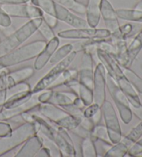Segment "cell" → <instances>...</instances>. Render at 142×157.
<instances>
[{"instance_id": "13", "label": "cell", "mask_w": 142, "mask_h": 157, "mask_svg": "<svg viewBox=\"0 0 142 157\" xmlns=\"http://www.w3.org/2000/svg\"><path fill=\"white\" fill-rule=\"evenodd\" d=\"M38 94L39 93H33V95L28 101L17 107L11 108V109L2 108L0 110V121H9L12 118L20 116L23 113L29 112L34 109H37L38 107L41 104L38 100Z\"/></svg>"}, {"instance_id": "28", "label": "cell", "mask_w": 142, "mask_h": 157, "mask_svg": "<svg viewBox=\"0 0 142 157\" xmlns=\"http://www.w3.org/2000/svg\"><path fill=\"white\" fill-rule=\"evenodd\" d=\"M81 156L83 157H97V152L94 140L91 137L83 138L81 144Z\"/></svg>"}, {"instance_id": "6", "label": "cell", "mask_w": 142, "mask_h": 157, "mask_svg": "<svg viewBox=\"0 0 142 157\" xmlns=\"http://www.w3.org/2000/svg\"><path fill=\"white\" fill-rule=\"evenodd\" d=\"M37 110L44 118L67 131H72L80 124L78 119L69 114L59 106L42 103L40 105Z\"/></svg>"}, {"instance_id": "8", "label": "cell", "mask_w": 142, "mask_h": 157, "mask_svg": "<svg viewBox=\"0 0 142 157\" xmlns=\"http://www.w3.org/2000/svg\"><path fill=\"white\" fill-rule=\"evenodd\" d=\"M76 56H77V52L73 50L62 61L56 64L55 66L45 75V76H43L38 81L34 89H31L33 93H39L49 88L50 86L58 79L63 71L68 69V67L76 58Z\"/></svg>"}, {"instance_id": "38", "label": "cell", "mask_w": 142, "mask_h": 157, "mask_svg": "<svg viewBox=\"0 0 142 157\" xmlns=\"http://www.w3.org/2000/svg\"><path fill=\"white\" fill-rule=\"evenodd\" d=\"M37 31L40 33L45 41L47 42L52 40L53 37H56L55 33H54L53 29L50 27L48 24H46L42 20V22L40 24L39 28L37 29Z\"/></svg>"}, {"instance_id": "32", "label": "cell", "mask_w": 142, "mask_h": 157, "mask_svg": "<svg viewBox=\"0 0 142 157\" xmlns=\"http://www.w3.org/2000/svg\"><path fill=\"white\" fill-rule=\"evenodd\" d=\"M142 136V121H141L137 125L132 129L129 133L125 136L124 139H121V141L124 143L128 147H130L134 143L139 140Z\"/></svg>"}, {"instance_id": "52", "label": "cell", "mask_w": 142, "mask_h": 157, "mask_svg": "<svg viewBox=\"0 0 142 157\" xmlns=\"http://www.w3.org/2000/svg\"><path fill=\"white\" fill-rule=\"evenodd\" d=\"M30 0H0V5L29 3Z\"/></svg>"}, {"instance_id": "50", "label": "cell", "mask_w": 142, "mask_h": 157, "mask_svg": "<svg viewBox=\"0 0 142 157\" xmlns=\"http://www.w3.org/2000/svg\"><path fill=\"white\" fill-rule=\"evenodd\" d=\"M51 155V151L49 149L47 148L45 146H42L40 148V150L37 151V153L35 155V157H50Z\"/></svg>"}, {"instance_id": "42", "label": "cell", "mask_w": 142, "mask_h": 157, "mask_svg": "<svg viewBox=\"0 0 142 157\" xmlns=\"http://www.w3.org/2000/svg\"><path fill=\"white\" fill-rule=\"evenodd\" d=\"M30 90H31V89L29 84L26 82H22L18 83L17 85L13 86L12 87L8 89V94L9 93L10 96L12 95V94L18 93V92L30 91Z\"/></svg>"}, {"instance_id": "37", "label": "cell", "mask_w": 142, "mask_h": 157, "mask_svg": "<svg viewBox=\"0 0 142 157\" xmlns=\"http://www.w3.org/2000/svg\"><path fill=\"white\" fill-rule=\"evenodd\" d=\"M91 138L92 139H99L105 142L112 143L109 139L107 129L103 124H95L91 131Z\"/></svg>"}, {"instance_id": "2", "label": "cell", "mask_w": 142, "mask_h": 157, "mask_svg": "<svg viewBox=\"0 0 142 157\" xmlns=\"http://www.w3.org/2000/svg\"><path fill=\"white\" fill-rule=\"evenodd\" d=\"M96 54L101 63L103 64L107 74L115 81L117 85L125 94L130 106L139 107L141 105L137 92L125 77L121 67L112 55L98 48Z\"/></svg>"}, {"instance_id": "11", "label": "cell", "mask_w": 142, "mask_h": 157, "mask_svg": "<svg viewBox=\"0 0 142 157\" xmlns=\"http://www.w3.org/2000/svg\"><path fill=\"white\" fill-rule=\"evenodd\" d=\"M10 17L27 18L29 20L42 17L43 11L39 8L28 3L0 5Z\"/></svg>"}, {"instance_id": "46", "label": "cell", "mask_w": 142, "mask_h": 157, "mask_svg": "<svg viewBox=\"0 0 142 157\" xmlns=\"http://www.w3.org/2000/svg\"><path fill=\"white\" fill-rule=\"evenodd\" d=\"M42 18L43 21L52 29L56 28V26L58 25V20L55 17V16H53L52 15L48 14V13H43Z\"/></svg>"}, {"instance_id": "45", "label": "cell", "mask_w": 142, "mask_h": 157, "mask_svg": "<svg viewBox=\"0 0 142 157\" xmlns=\"http://www.w3.org/2000/svg\"><path fill=\"white\" fill-rule=\"evenodd\" d=\"M100 109H101V107L99 105L93 102V103H92L91 105L87 106L85 109L83 110V115L85 117L88 118L90 119Z\"/></svg>"}, {"instance_id": "49", "label": "cell", "mask_w": 142, "mask_h": 157, "mask_svg": "<svg viewBox=\"0 0 142 157\" xmlns=\"http://www.w3.org/2000/svg\"><path fill=\"white\" fill-rule=\"evenodd\" d=\"M11 131L12 128L9 123L3 121H0V138L7 136Z\"/></svg>"}, {"instance_id": "33", "label": "cell", "mask_w": 142, "mask_h": 157, "mask_svg": "<svg viewBox=\"0 0 142 157\" xmlns=\"http://www.w3.org/2000/svg\"><path fill=\"white\" fill-rule=\"evenodd\" d=\"M78 71L74 69H67L63 73L60 75V77L57 79L55 82H54L52 85L50 86L49 89H53L56 88L57 86H59L62 85L67 82L68 80L71 79H73V78H78Z\"/></svg>"}, {"instance_id": "56", "label": "cell", "mask_w": 142, "mask_h": 157, "mask_svg": "<svg viewBox=\"0 0 142 157\" xmlns=\"http://www.w3.org/2000/svg\"><path fill=\"white\" fill-rule=\"evenodd\" d=\"M136 157H142V152H141L140 154H139L137 156H136Z\"/></svg>"}, {"instance_id": "34", "label": "cell", "mask_w": 142, "mask_h": 157, "mask_svg": "<svg viewBox=\"0 0 142 157\" xmlns=\"http://www.w3.org/2000/svg\"><path fill=\"white\" fill-rule=\"evenodd\" d=\"M78 79L79 82L86 86L87 87L93 90L94 84V70L93 69H82L78 71Z\"/></svg>"}, {"instance_id": "26", "label": "cell", "mask_w": 142, "mask_h": 157, "mask_svg": "<svg viewBox=\"0 0 142 157\" xmlns=\"http://www.w3.org/2000/svg\"><path fill=\"white\" fill-rule=\"evenodd\" d=\"M134 26L132 24L127 23L120 26L116 31L111 33L110 39L111 42L116 41L118 40H127L128 37L131 36L133 32Z\"/></svg>"}, {"instance_id": "43", "label": "cell", "mask_w": 142, "mask_h": 157, "mask_svg": "<svg viewBox=\"0 0 142 157\" xmlns=\"http://www.w3.org/2000/svg\"><path fill=\"white\" fill-rule=\"evenodd\" d=\"M141 152H142V139L140 138L129 147L127 154L130 156H136Z\"/></svg>"}, {"instance_id": "35", "label": "cell", "mask_w": 142, "mask_h": 157, "mask_svg": "<svg viewBox=\"0 0 142 157\" xmlns=\"http://www.w3.org/2000/svg\"><path fill=\"white\" fill-rule=\"evenodd\" d=\"M77 94L79 98L83 101L85 107L94 102V94L92 89L87 87L80 82H79Z\"/></svg>"}, {"instance_id": "14", "label": "cell", "mask_w": 142, "mask_h": 157, "mask_svg": "<svg viewBox=\"0 0 142 157\" xmlns=\"http://www.w3.org/2000/svg\"><path fill=\"white\" fill-rule=\"evenodd\" d=\"M56 17L74 29L89 27L86 20L78 17L70 10L56 3Z\"/></svg>"}, {"instance_id": "3", "label": "cell", "mask_w": 142, "mask_h": 157, "mask_svg": "<svg viewBox=\"0 0 142 157\" xmlns=\"http://www.w3.org/2000/svg\"><path fill=\"white\" fill-rule=\"evenodd\" d=\"M46 44L45 40H36L0 56V71L35 58L45 47Z\"/></svg>"}, {"instance_id": "48", "label": "cell", "mask_w": 142, "mask_h": 157, "mask_svg": "<svg viewBox=\"0 0 142 157\" xmlns=\"http://www.w3.org/2000/svg\"><path fill=\"white\" fill-rule=\"evenodd\" d=\"M70 132H72L73 134L76 135V136L81 137L82 139L86 137H91V132L85 129L81 125H80V124H79L77 128L72 129V130Z\"/></svg>"}, {"instance_id": "9", "label": "cell", "mask_w": 142, "mask_h": 157, "mask_svg": "<svg viewBox=\"0 0 142 157\" xmlns=\"http://www.w3.org/2000/svg\"><path fill=\"white\" fill-rule=\"evenodd\" d=\"M57 37L67 40H105L110 38L111 32L107 29L86 28L72 29L59 31Z\"/></svg>"}, {"instance_id": "10", "label": "cell", "mask_w": 142, "mask_h": 157, "mask_svg": "<svg viewBox=\"0 0 142 157\" xmlns=\"http://www.w3.org/2000/svg\"><path fill=\"white\" fill-rule=\"evenodd\" d=\"M101 108L110 142L112 144L120 142L122 139V132L114 106L110 101L105 100Z\"/></svg>"}, {"instance_id": "39", "label": "cell", "mask_w": 142, "mask_h": 157, "mask_svg": "<svg viewBox=\"0 0 142 157\" xmlns=\"http://www.w3.org/2000/svg\"><path fill=\"white\" fill-rule=\"evenodd\" d=\"M61 107L62 109H63L65 112H67L69 114L72 115L76 119H78V120L80 121V123L85 118L83 115V109L76 107L73 104L64 105V106H61Z\"/></svg>"}, {"instance_id": "1", "label": "cell", "mask_w": 142, "mask_h": 157, "mask_svg": "<svg viewBox=\"0 0 142 157\" xmlns=\"http://www.w3.org/2000/svg\"><path fill=\"white\" fill-rule=\"evenodd\" d=\"M32 123L35 124L38 134H40L53 142L61 151L62 156H76V150L72 139L66 129L60 128L37 114H31Z\"/></svg>"}, {"instance_id": "18", "label": "cell", "mask_w": 142, "mask_h": 157, "mask_svg": "<svg viewBox=\"0 0 142 157\" xmlns=\"http://www.w3.org/2000/svg\"><path fill=\"white\" fill-rule=\"evenodd\" d=\"M35 69L34 67H26L15 71L8 72L6 74V81L8 89L18 83L25 82L34 75Z\"/></svg>"}, {"instance_id": "36", "label": "cell", "mask_w": 142, "mask_h": 157, "mask_svg": "<svg viewBox=\"0 0 142 157\" xmlns=\"http://www.w3.org/2000/svg\"><path fill=\"white\" fill-rule=\"evenodd\" d=\"M9 72L6 69L2 70L0 73V110L4 107L8 98V85L6 74Z\"/></svg>"}, {"instance_id": "16", "label": "cell", "mask_w": 142, "mask_h": 157, "mask_svg": "<svg viewBox=\"0 0 142 157\" xmlns=\"http://www.w3.org/2000/svg\"><path fill=\"white\" fill-rule=\"evenodd\" d=\"M59 44V37L56 36L46 42L45 47L35 58L34 64V68L35 71H40L46 65V64L49 62L51 56L58 48Z\"/></svg>"}, {"instance_id": "54", "label": "cell", "mask_w": 142, "mask_h": 157, "mask_svg": "<svg viewBox=\"0 0 142 157\" xmlns=\"http://www.w3.org/2000/svg\"><path fill=\"white\" fill-rule=\"evenodd\" d=\"M73 104L76 107L80 108V109H83L84 107H85V104L83 103V101H82V100L79 98L78 96L75 99V101H73Z\"/></svg>"}, {"instance_id": "24", "label": "cell", "mask_w": 142, "mask_h": 157, "mask_svg": "<svg viewBox=\"0 0 142 157\" xmlns=\"http://www.w3.org/2000/svg\"><path fill=\"white\" fill-rule=\"evenodd\" d=\"M117 17L122 20L132 22L142 23V11L128 9H119L116 10Z\"/></svg>"}, {"instance_id": "53", "label": "cell", "mask_w": 142, "mask_h": 157, "mask_svg": "<svg viewBox=\"0 0 142 157\" xmlns=\"http://www.w3.org/2000/svg\"><path fill=\"white\" fill-rule=\"evenodd\" d=\"M102 112H101V108L98 111V112L95 113V114L92 116V117L90 118L93 122V123L94 124H97L99 123V122L101 120L102 118Z\"/></svg>"}, {"instance_id": "41", "label": "cell", "mask_w": 142, "mask_h": 157, "mask_svg": "<svg viewBox=\"0 0 142 157\" xmlns=\"http://www.w3.org/2000/svg\"><path fill=\"white\" fill-rule=\"evenodd\" d=\"M83 55L81 58L82 69H93V58L92 54L88 52L83 51Z\"/></svg>"}, {"instance_id": "7", "label": "cell", "mask_w": 142, "mask_h": 157, "mask_svg": "<svg viewBox=\"0 0 142 157\" xmlns=\"http://www.w3.org/2000/svg\"><path fill=\"white\" fill-rule=\"evenodd\" d=\"M106 85L112 98L118 109L121 121L125 124H129L132 121L133 114L126 96L117 85L115 81L108 74H106Z\"/></svg>"}, {"instance_id": "17", "label": "cell", "mask_w": 142, "mask_h": 157, "mask_svg": "<svg viewBox=\"0 0 142 157\" xmlns=\"http://www.w3.org/2000/svg\"><path fill=\"white\" fill-rule=\"evenodd\" d=\"M43 146L42 139L38 134L30 137L24 143L22 148L19 150L15 157H34L37 151Z\"/></svg>"}, {"instance_id": "55", "label": "cell", "mask_w": 142, "mask_h": 157, "mask_svg": "<svg viewBox=\"0 0 142 157\" xmlns=\"http://www.w3.org/2000/svg\"><path fill=\"white\" fill-rule=\"evenodd\" d=\"M134 9L138 10H140V11H142V0H140L139 2H137V4L135 5V6L134 7Z\"/></svg>"}, {"instance_id": "29", "label": "cell", "mask_w": 142, "mask_h": 157, "mask_svg": "<svg viewBox=\"0 0 142 157\" xmlns=\"http://www.w3.org/2000/svg\"><path fill=\"white\" fill-rule=\"evenodd\" d=\"M72 51H73V44H66L62 46L61 47L57 48L54 52L53 56H51L49 62L53 64L58 63L59 62L62 61L64 58H66Z\"/></svg>"}, {"instance_id": "15", "label": "cell", "mask_w": 142, "mask_h": 157, "mask_svg": "<svg viewBox=\"0 0 142 157\" xmlns=\"http://www.w3.org/2000/svg\"><path fill=\"white\" fill-rule=\"evenodd\" d=\"M101 17H103L106 29L111 33L119 28L120 24L116 10L109 0H101Z\"/></svg>"}, {"instance_id": "47", "label": "cell", "mask_w": 142, "mask_h": 157, "mask_svg": "<svg viewBox=\"0 0 142 157\" xmlns=\"http://www.w3.org/2000/svg\"><path fill=\"white\" fill-rule=\"evenodd\" d=\"M11 18L8 15L0 6V26L2 28L8 27L11 25Z\"/></svg>"}, {"instance_id": "20", "label": "cell", "mask_w": 142, "mask_h": 157, "mask_svg": "<svg viewBox=\"0 0 142 157\" xmlns=\"http://www.w3.org/2000/svg\"><path fill=\"white\" fill-rule=\"evenodd\" d=\"M78 96V94L72 90L70 91H58L53 90V93L46 103L59 107L64 106V105L73 104V101Z\"/></svg>"}, {"instance_id": "5", "label": "cell", "mask_w": 142, "mask_h": 157, "mask_svg": "<svg viewBox=\"0 0 142 157\" xmlns=\"http://www.w3.org/2000/svg\"><path fill=\"white\" fill-rule=\"evenodd\" d=\"M37 133L35 124L28 122H24L15 129H12L9 135L0 138V156L24 144L27 139Z\"/></svg>"}, {"instance_id": "22", "label": "cell", "mask_w": 142, "mask_h": 157, "mask_svg": "<svg viewBox=\"0 0 142 157\" xmlns=\"http://www.w3.org/2000/svg\"><path fill=\"white\" fill-rule=\"evenodd\" d=\"M111 42L116 48V52L113 57L120 66L128 67V44L126 40H118Z\"/></svg>"}, {"instance_id": "51", "label": "cell", "mask_w": 142, "mask_h": 157, "mask_svg": "<svg viewBox=\"0 0 142 157\" xmlns=\"http://www.w3.org/2000/svg\"><path fill=\"white\" fill-rule=\"evenodd\" d=\"M131 111L132 114L135 115L136 118L142 121V105L139 107H132L130 106Z\"/></svg>"}, {"instance_id": "44", "label": "cell", "mask_w": 142, "mask_h": 157, "mask_svg": "<svg viewBox=\"0 0 142 157\" xmlns=\"http://www.w3.org/2000/svg\"><path fill=\"white\" fill-rule=\"evenodd\" d=\"M98 48L103 51H105V52L110 53L112 56H114L116 52V48L114 47V45L112 42H108L107 40L100 42L98 44Z\"/></svg>"}, {"instance_id": "4", "label": "cell", "mask_w": 142, "mask_h": 157, "mask_svg": "<svg viewBox=\"0 0 142 157\" xmlns=\"http://www.w3.org/2000/svg\"><path fill=\"white\" fill-rule=\"evenodd\" d=\"M42 22V18L31 19L0 42V56L15 49L30 38Z\"/></svg>"}, {"instance_id": "23", "label": "cell", "mask_w": 142, "mask_h": 157, "mask_svg": "<svg viewBox=\"0 0 142 157\" xmlns=\"http://www.w3.org/2000/svg\"><path fill=\"white\" fill-rule=\"evenodd\" d=\"M33 95V92L31 90L18 92L8 97L6 102L2 108H6V109H11L20 106L24 102H26L31 98Z\"/></svg>"}, {"instance_id": "12", "label": "cell", "mask_w": 142, "mask_h": 157, "mask_svg": "<svg viewBox=\"0 0 142 157\" xmlns=\"http://www.w3.org/2000/svg\"><path fill=\"white\" fill-rule=\"evenodd\" d=\"M106 70L102 63H99L94 71L93 94L94 102L102 106L106 98Z\"/></svg>"}, {"instance_id": "21", "label": "cell", "mask_w": 142, "mask_h": 157, "mask_svg": "<svg viewBox=\"0 0 142 157\" xmlns=\"http://www.w3.org/2000/svg\"><path fill=\"white\" fill-rule=\"evenodd\" d=\"M142 49V29L128 46V67L132 65Z\"/></svg>"}, {"instance_id": "27", "label": "cell", "mask_w": 142, "mask_h": 157, "mask_svg": "<svg viewBox=\"0 0 142 157\" xmlns=\"http://www.w3.org/2000/svg\"><path fill=\"white\" fill-rule=\"evenodd\" d=\"M124 74L136 92L142 94V78L130 67H121Z\"/></svg>"}, {"instance_id": "25", "label": "cell", "mask_w": 142, "mask_h": 157, "mask_svg": "<svg viewBox=\"0 0 142 157\" xmlns=\"http://www.w3.org/2000/svg\"><path fill=\"white\" fill-rule=\"evenodd\" d=\"M54 2L73 13L78 15H85L86 5L78 0H53Z\"/></svg>"}, {"instance_id": "40", "label": "cell", "mask_w": 142, "mask_h": 157, "mask_svg": "<svg viewBox=\"0 0 142 157\" xmlns=\"http://www.w3.org/2000/svg\"><path fill=\"white\" fill-rule=\"evenodd\" d=\"M94 140L95 147L97 152V156H104L107 151L110 149L113 144L107 143L99 139H92Z\"/></svg>"}, {"instance_id": "30", "label": "cell", "mask_w": 142, "mask_h": 157, "mask_svg": "<svg viewBox=\"0 0 142 157\" xmlns=\"http://www.w3.org/2000/svg\"><path fill=\"white\" fill-rule=\"evenodd\" d=\"M129 147L123 143L121 140L119 143L113 144L107 151L105 157H124L128 154Z\"/></svg>"}, {"instance_id": "57", "label": "cell", "mask_w": 142, "mask_h": 157, "mask_svg": "<svg viewBox=\"0 0 142 157\" xmlns=\"http://www.w3.org/2000/svg\"><path fill=\"white\" fill-rule=\"evenodd\" d=\"M2 41V40H1V38H0V42H1Z\"/></svg>"}, {"instance_id": "31", "label": "cell", "mask_w": 142, "mask_h": 157, "mask_svg": "<svg viewBox=\"0 0 142 157\" xmlns=\"http://www.w3.org/2000/svg\"><path fill=\"white\" fill-rule=\"evenodd\" d=\"M31 4L42 10L56 17V3L53 0H30Z\"/></svg>"}, {"instance_id": "19", "label": "cell", "mask_w": 142, "mask_h": 157, "mask_svg": "<svg viewBox=\"0 0 142 157\" xmlns=\"http://www.w3.org/2000/svg\"><path fill=\"white\" fill-rule=\"evenodd\" d=\"M101 0H87L86 5V21L89 27L97 28L101 20Z\"/></svg>"}]
</instances>
